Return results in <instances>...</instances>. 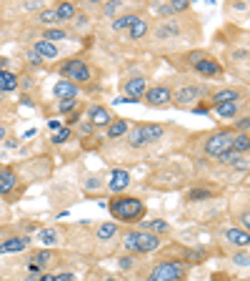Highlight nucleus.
Here are the masks:
<instances>
[{"label": "nucleus", "instance_id": "nucleus-22", "mask_svg": "<svg viewBox=\"0 0 250 281\" xmlns=\"http://www.w3.org/2000/svg\"><path fill=\"white\" fill-rule=\"evenodd\" d=\"M128 33H130V38H143L148 33V23L143 18H135V23L128 28Z\"/></svg>", "mask_w": 250, "mask_h": 281}, {"label": "nucleus", "instance_id": "nucleus-19", "mask_svg": "<svg viewBox=\"0 0 250 281\" xmlns=\"http://www.w3.org/2000/svg\"><path fill=\"white\" fill-rule=\"evenodd\" d=\"M18 88V78L10 70H0V90H15Z\"/></svg>", "mask_w": 250, "mask_h": 281}, {"label": "nucleus", "instance_id": "nucleus-38", "mask_svg": "<svg viewBox=\"0 0 250 281\" xmlns=\"http://www.w3.org/2000/svg\"><path fill=\"white\" fill-rule=\"evenodd\" d=\"M233 261L238 264V266H248V261H250V256H248V251H240L238 256H233Z\"/></svg>", "mask_w": 250, "mask_h": 281}, {"label": "nucleus", "instance_id": "nucleus-6", "mask_svg": "<svg viewBox=\"0 0 250 281\" xmlns=\"http://www.w3.org/2000/svg\"><path fill=\"white\" fill-rule=\"evenodd\" d=\"M145 103L153 106V108H163V106H170L173 103V93L168 88H148L145 90Z\"/></svg>", "mask_w": 250, "mask_h": 281}, {"label": "nucleus", "instance_id": "nucleus-29", "mask_svg": "<svg viewBox=\"0 0 250 281\" xmlns=\"http://www.w3.org/2000/svg\"><path fill=\"white\" fill-rule=\"evenodd\" d=\"M55 15H58V20H68V18H73V15H75V5H73V3H62L60 8L55 10Z\"/></svg>", "mask_w": 250, "mask_h": 281}, {"label": "nucleus", "instance_id": "nucleus-45", "mask_svg": "<svg viewBox=\"0 0 250 281\" xmlns=\"http://www.w3.org/2000/svg\"><path fill=\"white\" fill-rule=\"evenodd\" d=\"M240 221H243V228H248V226H250V223H248V221H250L248 213H243V218H240Z\"/></svg>", "mask_w": 250, "mask_h": 281}, {"label": "nucleus", "instance_id": "nucleus-35", "mask_svg": "<svg viewBox=\"0 0 250 281\" xmlns=\"http://www.w3.org/2000/svg\"><path fill=\"white\" fill-rule=\"evenodd\" d=\"M68 138H70V128H60L53 133V143H65Z\"/></svg>", "mask_w": 250, "mask_h": 281}, {"label": "nucleus", "instance_id": "nucleus-30", "mask_svg": "<svg viewBox=\"0 0 250 281\" xmlns=\"http://www.w3.org/2000/svg\"><path fill=\"white\" fill-rule=\"evenodd\" d=\"M133 23H135V15H123V18H115L113 28H115V30H128Z\"/></svg>", "mask_w": 250, "mask_h": 281}, {"label": "nucleus", "instance_id": "nucleus-8", "mask_svg": "<svg viewBox=\"0 0 250 281\" xmlns=\"http://www.w3.org/2000/svg\"><path fill=\"white\" fill-rule=\"evenodd\" d=\"M135 244H138V251L145 254V251H155L160 246V239L150 231H140V233H135Z\"/></svg>", "mask_w": 250, "mask_h": 281}, {"label": "nucleus", "instance_id": "nucleus-32", "mask_svg": "<svg viewBox=\"0 0 250 281\" xmlns=\"http://www.w3.org/2000/svg\"><path fill=\"white\" fill-rule=\"evenodd\" d=\"M145 228H150V231H165L168 228V223L163 221V218H155V221H148V223H143Z\"/></svg>", "mask_w": 250, "mask_h": 281}, {"label": "nucleus", "instance_id": "nucleus-46", "mask_svg": "<svg viewBox=\"0 0 250 281\" xmlns=\"http://www.w3.org/2000/svg\"><path fill=\"white\" fill-rule=\"evenodd\" d=\"M120 266H123V269H130V259H120Z\"/></svg>", "mask_w": 250, "mask_h": 281}, {"label": "nucleus", "instance_id": "nucleus-15", "mask_svg": "<svg viewBox=\"0 0 250 281\" xmlns=\"http://www.w3.org/2000/svg\"><path fill=\"white\" fill-rule=\"evenodd\" d=\"M15 183H18L15 173H13V171H8V168H0V194H3V196H5V194H10V191L15 189Z\"/></svg>", "mask_w": 250, "mask_h": 281}, {"label": "nucleus", "instance_id": "nucleus-36", "mask_svg": "<svg viewBox=\"0 0 250 281\" xmlns=\"http://www.w3.org/2000/svg\"><path fill=\"white\" fill-rule=\"evenodd\" d=\"M53 20H58L55 8H53V10H43V13H40V23H53Z\"/></svg>", "mask_w": 250, "mask_h": 281}, {"label": "nucleus", "instance_id": "nucleus-7", "mask_svg": "<svg viewBox=\"0 0 250 281\" xmlns=\"http://www.w3.org/2000/svg\"><path fill=\"white\" fill-rule=\"evenodd\" d=\"M190 61H193V68L198 70L200 75H208V78H213V75H220V73H223V66H220L218 61H213V58L190 56Z\"/></svg>", "mask_w": 250, "mask_h": 281}, {"label": "nucleus", "instance_id": "nucleus-13", "mask_svg": "<svg viewBox=\"0 0 250 281\" xmlns=\"http://www.w3.org/2000/svg\"><path fill=\"white\" fill-rule=\"evenodd\" d=\"M240 101V93L235 88H225V90H218L213 96V106H223V103H238Z\"/></svg>", "mask_w": 250, "mask_h": 281}, {"label": "nucleus", "instance_id": "nucleus-2", "mask_svg": "<svg viewBox=\"0 0 250 281\" xmlns=\"http://www.w3.org/2000/svg\"><path fill=\"white\" fill-rule=\"evenodd\" d=\"M160 136H163V126H158V123H145V126H138V128H133V131L128 133V143H130L133 148H143V146H148V143H155Z\"/></svg>", "mask_w": 250, "mask_h": 281}, {"label": "nucleus", "instance_id": "nucleus-50", "mask_svg": "<svg viewBox=\"0 0 250 281\" xmlns=\"http://www.w3.org/2000/svg\"><path fill=\"white\" fill-rule=\"evenodd\" d=\"M0 66H3V63H0Z\"/></svg>", "mask_w": 250, "mask_h": 281}, {"label": "nucleus", "instance_id": "nucleus-16", "mask_svg": "<svg viewBox=\"0 0 250 281\" xmlns=\"http://www.w3.org/2000/svg\"><path fill=\"white\" fill-rule=\"evenodd\" d=\"M225 239H228L230 244H235V246H243V249L250 244L248 231H240V228H228V231H225Z\"/></svg>", "mask_w": 250, "mask_h": 281}, {"label": "nucleus", "instance_id": "nucleus-24", "mask_svg": "<svg viewBox=\"0 0 250 281\" xmlns=\"http://www.w3.org/2000/svg\"><path fill=\"white\" fill-rule=\"evenodd\" d=\"M218 161H223V163H233V166L238 163L240 168H245V166H248L245 161H240V156H238L235 151H225V153H220V156H218Z\"/></svg>", "mask_w": 250, "mask_h": 281}, {"label": "nucleus", "instance_id": "nucleus-20", "mask_svg": "<svg viewBox=\"0 0 250 281\" xmlns=\"http://www.w3.org/2000/svg\"><path fill=\"white\" fill-rule=\"evenodd\" d=\"M238 111H240V103H223V106H215V113L223 116V118H233V116H238Z\"/></svg>", "mask_w": 250, "mask_h": 281}, {"label": "nucleus", "instance_id": "nucleus-48", "mask_svg": "<svg viewBox=\"0 0 250 281\" xmlns=\"http://www.w3.org/2000/svg\"><path fill=\"white\" fill-rule=\"evenodd\" d=\"M3 136H5V128H3V126H0V140H3Z\"/></svg>", "mask_w": 250, "mask_h": 281}, {"label": "nucleus", "instance_id": "nucleus-40", "mask_svg": "<svg viewBox=\"0 0 250 281\" xmlns=\"http://www.w3.org/2000/svg\"><path fill=\"white\" fill-rule=\"evenodd\" d=\"M248 126H250V121H248V118H240V121H238V128H240L243 133L248 131Z\"/></svg>", "mask_w": 250, "mask_h": 281}, {"label": "nucleus", "instance_id": "nucleus-3", "mask_svg": "<svg viewBox=\"0 0 250 281\" xmlns=\"http://www.w3.org/2000/svg\"><path fill=\"white\" fill-rule=\"evenodd\" d=\"M183 276H185V264L183 261H160L148 274V281H180Z\"/></svg>", "mask_w": 250, "mask_h": 281}, {"label": "nucleus", "instance_id": "nucleus-31", "mask_svg": "<svg viewBox=\"0 0 250 281\" xmlns=\"http://www.w3.org/2000/svg\"><path fill=\"white\" fill-rule=\"evenodd\" d=\"M188 0H175V3H170L168 8H163V13H178V10H188Z\"/></svg>", "mask_w": 250, "mask_h": 281}, {"label": "nucleus", "instance_id": "nucleus-11", "mask_svg": "<svg viewBox=\"0 0 250 281\" xmlns=\"http://www.w3.org/2000/svg\"><path fill=\"white\" fill-rule=\"evenodd\" d=\"M53 93H55L60 101H75V96H78V85L70 83V80H60V83H55Z\"/></svg>", "mask_w": 250, "mask_h": 281}, {"label": "nucleus", "instance_id": "nucleus-41", "mask_svg": "<svg viewBox=\"0 0 250 281\" xmlns=\"http://www.w3.org/2000/svg\"><path fill=\"white\" fill-rule=\"evenodd\" d=\"M118 8H120V3H108V5H105V13H115Z\"/></svg>", "mask_w": 250, "mask_h": 281}, {"label": "nucleus", "instance_id": "nucleus-28", "mask_svg": "<svg viewBox=\"0 0 250 281\" xmlns=\"http://www.w3.org/2000/svg\"><path fill=\"white\" fill-rule=\"evenodd\" d=\"M125 131H128V121H115V123H110V126H108V136H110V138L123 136Z\"/></svg>", "mask_w": 250, "mask_h": 281}, {"label": "nucleus", "instance_id": "nucleus-44", "mask_svg": "<svg viewBox=\"0 0 250 281\" xmlns=\"http://www.w3.org/2000/svg\"><path fill=\"white\" fill-rule=\"evenodd\" d=\"M93 186L98 189V186H100V181H98V178H88V189H93Z\"/></svg>", "mask_w": 250, "mask_h": 281}, {"label": "nucleus", "instance_id": "nucleus-39", "mask_svg": "<svg viewBox=\"0 0 250 281\" xmlns=\"http://www.w3.org/2000/svg\"><path fill=\"white\" fill-rule=\"evenodd\" d=\"M75 108V101H60V111L62 113H68V111H73Z\"/></svg>", "mask_w": 250, "mask_h": 281}, {"label": "nucleus", "instance_id": "nucleus-12", "mask_svg": "<svg viewBox=\"0 0 250 281\" xmlns=\"http://www.w3.org/2000/svg\"><path fill=\"white\" fill-rule=\"evenodd\" d=\"M128 183H130V176H128V171H123V168H115L113 173H110V191L113 194H118V191H123V189H128Z\"/></svg>", "mask_w": 250, "mask_h": 281}, {"label": "nucleus", "instance_id": "nucleus-5", "mask_svg": "<svg viewBox=\"0 0 250 281\" xmlns=\"http://www.w3.org/2000/svg\"><path fill=\"white\" fill-rule=\"evenodd\" d=\"M60 73L70 80V83H85L88 78H90V70H88V66L83 63V61H65L60 66Z\"/></svg>", "mask_w": 250, "mask_h": 281}, {"label": "nucleus", "instance_id": "nucleus-17", "mask_svg": "<svg viewBox=\"0 0 250 281\" xmlns=\"http://www.w3.org/2000/svg\"><path fill=\"white\" fill-rule=\"evenodd\" d=\"M28 246V239H8L0 244V254H15V251H23Z\"/></svg>", "mask_w": 250, "mask_h": 281}, {"label": "nucleus", "instance_id": "nucleus-9", "mask_svg": "<svg viewBox=\"0 0 250 281\" xmlns=\"http://www.w3.org/2000/svg\"><path fill=\"white\" fill-rule=\"evenodd\" d=\"M145 90H148V83H145V78H130L128 83H125V93H128V98H133V101H140L143 96H145Z\"/></svg>", "mask_w": 250, "mask_h": 281}, {"label": "nucleus", "instance_id": "nucleus-14", "mask_svg": "<svg viewBox=\"0 0 250 281\" xmlns=\"http://www.w3.org/2000/svg\"><path fill=\"white\" fill-rule=\"evenodd\" d=\"M200 93H203L200 88H195V85H188V88H183V90H178V93H175V103H178V106L195 103V98H198Z\"/></svg>", "mask_w": 250, "mask_h": 281}, {"label": "nucleus", "instance_id": "nucleus-10", "mask_svg": "<svg viewBox=\"0 0 250 281\" xmlns=\"http://www.w3.org/2000/svg\"><path fill=\"white\" fill-rule=\"evenodd\" d=\"M88 118H90V126H110V113L103 108V106H90L88 108Z\"/></svg>", "mask_w": 250, "mask_h": 281}, {"label": "nucleus", "instance_id": "nucleus-47", "mask_svg": "<svg viewBox=\"0 0 250 281\" xmlns=\"http://www.w3.org/2000/svg\"><path fill=\"white\" fill-rule=\"evenodd\" d=\"M40 281H55V276H40Z\"/></svg>", "mask_w": 250, "mask_h": 281}, {"label": "nucleus", "instance_id": "nucleus-23", "mask_svg": "<svg viewBox=\"0 0 250 281\" xmlns=\"http://www.w3.org/2000/svg\"><path fill=\"white\" fill-rule=\"evenodd\" d=\"M55 241H58V231L55 228H43L38 233V244H43V246H53Z\"/></svg>", "mask_w": 250, "mask_h": 281}, {"label": "nucleus", "instance_id": "nucleus-25", "mask_svg": "<svg viewBox=\"0 0 250 281\" xmlns=\"http://www.w3.org/2000/svg\"><path fill=\"white\" fill-rule=\"evenodd\" d=\"M155 35H158V38H175V35H178V25H175V23H165V25H160V28L155 30Z\"/></svg>", "mask_w": 250, "mask_h": 281}, {"label": "nucleus", "instance_id": "nucleus-37", "mask_svg": "<svg viewBox=\"0 0 250 281\" xmlns=\"http://www.w3.org/2000/svg\"><path fill=\"white\" fill-rule=\"evenodd\" d=\"M188 199H190V201H203V199H210V194H208V191H190Z\"/></svg>", "mask_w": 250, "mask_h": 281}, {"label": "nucleus", "instance_id": "nucleus-42", "mask_svg": "<svg viewBox=\"0 0 250 281\" xmlns=\"http://www.w3.org/2000/svg\"><path fill=\"white\" fill-rule=\"evenodd\" d=\"M55 281H75L73 274H60V276H55Z\"/></svg>", "mask_w": 250, "mask_h": 281}, {"label": "nucleus", "instance_id": "nucleus-33", "mask_svg": "<svg viewBox=\"0 0 250 281\" xmlns=\"http://www.w3.org/2000/svg\"><path fill=\"white\" fill-rule=\"evenodd\" d=\"M62 38H65V33H62V30H58V28H50V30L45 33V38H43V40L53 43V40H62Z\"/></svg>", "mask_w": 250, "mask_h": 281}, {"label": "nucleus", "instance_id": "nucleus-18", "mask_svg": "<svg viewBox=\"0 0 250 281\" xmlns=\"http://www.w3.org/2000/svg\"><path fill=\"white\" fill-rule=\"evenodd\" d=\"M33 51H35L40 58H55V56H58V48H55L53 43H48V40H38Z\"/></svg>", "mask_w": 250, "mask_h": 281}, {"label": "nucleus", "instance_id": "nucleus-1", "mask_svg": "<svg viewBox=\"0 0 250 281\" xmlns=\"http://www.w3.org/2000/svg\"><path fill=\"white\" fill-rule=\"evenodd\" d=\"M108 209L118 221H138L145 213V204L133 196H120V199H113Z\"/></svg>", "mask_w": 250, "mask_h": 281}, {"label": "nucleus", "instance_id": "nucleus-21", "mask_svg": "<svg viewBox=\"0 0 250 281\" xmlns=\"http://www.w3.org/2000/svg\"><path fill=\"white\" fill-rule=\"evenodd\" d=\"M95 233H98L100 241H108V239H113V236L118 233V223H100Z\"/></svg>", "mask_w": 250, "mask_h": 281}, {"label": "nucleus", "instance_id": "nucleus-4", "mask_svg": "<svg viewBox=\"0 0 250 281\" xmlns=\"http://www.w3.org/2000/svg\"><path fill=\"white\" fill-rule=\"evenodd\" d=\"M233 138H235V133H230V131H218V133H213L208 143H205V153L208 156H220V153H225V151H230L233 148Z\"/></svg>", "mask_w": 250, "mask_h": 281}, {"label": "nucleus", "instance_id": "nucleus-49", "mask_svg": "<svg viewBox=\"0 0 250 281\" xmlns=\"http://www.w3.org/2000/svg\"><path fill=\"white\" fill-rule=\"evenodd\" d=\"M105 281H115V279H105Z\"/></svg>", "mask_w": 250, "mask_h": 281}, {"label": "nucleus", "instance_id": "nucleus-26", "mask_svg": "<svg viewBox=\"0 0 250 281\" xmlns=\"http://www.w3.org/2000/svg\"><path fill=\"white\" fill-rule=\"evenodd\" d=\"M248 148H250V140H248L245 133H240V136L233 138V148H230V151H235V153H245Z\"/></svg>", "mask_w": 250, "mask_h": 281}, {"label": "nucleus", "instance_id": "nucleus-43", "mask_svg": "<svg viewBox=\"0 0 250 281\" xmlns=\"http://www.w3.org/2000/svg\"><path fill=\"white\" fill-rule=\"evenodd\" d=\"M30 61H33V63H40V61H43V58H40V56H38V53H35V51H30Z\"/></svg>", "mask_w": 250, "mask_h": 281}, {"label": "nucleus", "instance_id": "nucleus-34", "mask_svg": "<svg viewBox=\"0 0 250 281\" xmlns=\"http://www.w3.org/2000/svg\"><path fill=\"white\" fill-rule=\"evenodd\" d=\"M125 251H138V244H135V233L130 231V233H125Z\"/></svg>", "mask_w": 250, "mask_h": 281}, {"label": "nucleus", "instance_id": "nucleus-27", "mask_svg": "<svg viewBox=\"0 0 250 281\" xmlns=\"http://www.w3.org/2000/svg\"><path fill=\"white\" fill-rule=\"evenodd\" d=\"M53 259H55V256H53V251H40L38 256H33V259H30V264H35L38 269H43V266H45V264H50Z\"/></svg>", "mask_w": 250, "mask_h": 281}]
</instances>
